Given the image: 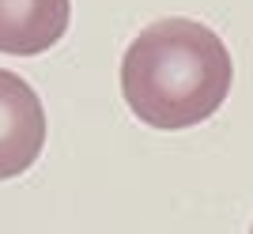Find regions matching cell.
<instances>
[{
	"instance_id": "6da1fadb",
	"label": "cell",
	"mask_w": 253,
	"mask_h": 234,
	"mask_svg": "<svg viewBox=\"0 0 253 234\" xmlns=\"http://www.w3.org/2000/svg\"><path fill=\"white\" fill-rule=\"evenodd\" d=\"M231 79L234 64L223 38L181 15L144 27L121 57V95L128 110L159 132L208 121L227 102Z\"/></svg>"
},
{
	"instance_id": "7a4b0ae2",
	"label": "cell",
	"mask_w": 253,
	"mask_h": 234,
	"mask_svg": "<svg viewBox=\"0 0 253 234\" xmlns=\"http://www.w3.org/2000/svg\"><path fill=\"white\" fill-rule=\"evenodd\" d=\"M45 148L42 98L23 76L0 68V181L19 178Z\"/></svg>"
},
{
	"instance_id": "3957f363",
	"label": "cell",
	"mask_w": 253,
	"mask_h": 234,
	"mask_svg": "<svg viewBox=\"0 0 253 234\" xmlns=\"http://www.w3.org/2000/svg\"><path fill=\"white\" fill-rule=\"evenodd\" d=\"M72 0H0V53L38 57L64 38Z\"/></svg>"
},
{
	"instance_id": "277c9868",
	"label": "cell",
	"mask_w": 253,
	"mask_h": 234,
	"mask_svg": "<svg viewBox=\"0 0 253 234\" xmlns=\"http://www.w3.org/2000/svg\"><path fill=\"white\" fill-rule=\"evenodd\" d=\"M250 234H253V231H250Z\"/></svg>"
}]
</instances>
